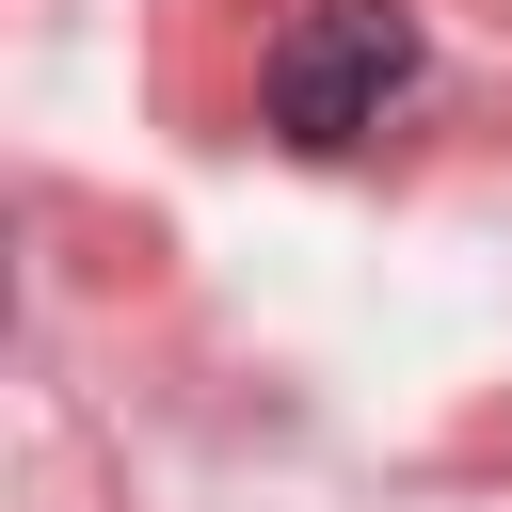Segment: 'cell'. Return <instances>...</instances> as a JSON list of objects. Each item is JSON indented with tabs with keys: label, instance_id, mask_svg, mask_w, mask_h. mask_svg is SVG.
I'll return each instance as SVG.
<instances>
[{
	"label": "cell",
	"instance_id": "6da1fadb",
	"mask_svg": "<svg viewBox=\"0 0 512 512\" xmlns=\"http://www.w3.org/2000/svg\"><path fill=\"white\" fill-rule=\"evenodd\" d=\"M400 80H416V16L400 0H304L272 32V64H256V96H272L288 144H368L400 112Z\"/></svg>",
	"mask_w": 512,
	"mask_h": 512
}]
</instances>
